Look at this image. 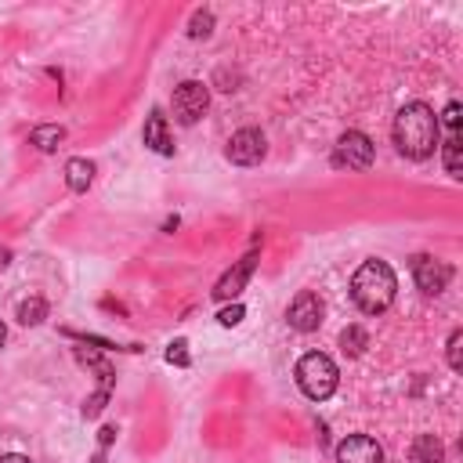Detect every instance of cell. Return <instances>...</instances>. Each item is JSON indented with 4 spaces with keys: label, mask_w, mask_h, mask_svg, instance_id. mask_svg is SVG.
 <instances>
[{
    "label": "cell",
    "mask_w": 463,
    "mask_h": 463,
    "mask_svg": "<svg viewBox=\"0 0 463 463\" xmlns=\"http://www.w3.org/2000/svg\"><path fill=\"white\" fill-rule=\"evenodd\" d=\"M438 130H441V123H438V116L427 101L402 105L398 116H394V127H391L394 145L405 159H427L438 148Z\"/></svg>",
    "instance_id": "1"
},
{
    "label": "cell",
    "mask_w": 463,
    "mask_h": 463,
    "mask_svg": "<svg viewBox=\"0 0 463 463\" xmlns=\"http://www.w3.org/2000/svg\"><path fill=\"white\" fill-rule=\"evenodd\" d=\"M394 293H398V279H394V271H391L387 260H376V257L373 260H362L358 271L351 275V300L365 315L387 311L391 300H394Z\"/></svg>",
    "instance_id": "2"
},
{
    "label": "cell",
    "mask_w": 463,
    "mask_h": 463,
    "mask_svg": "<svg viewBox=\"0 0 463 463\" xmlns=\"http://www.w3.org/2000/svg\"><path fill=\"white\" fill-rule=\"evenodd\" d=\"M340 383V373H336V362L322 351H307L300 362H297V387L311 398V402H326Z\"/></svg>",
    "instance_id": "3"
},
{
    "label": "cell",
    "mask_w": 463,
    "mask_h": 463,
    "mask_svg": "<svg viewBox=\"0 0 463 463\" xmlns=\"http://www.w3.org/2000/svg\"><path fill=\"white\" fill-rule=\"evenodd\" d=\"M373 156H376V148H373L369 134H362V130H344L333 145V166H340V170H365L373 163Z\"/></svg>",
    "instance_id": "4"
},
{
    "label": "cell",
    "mask_w": 463,
    "mask_h": 463,
    "mask_svg": "<svg viewBox=\"0 0 463 463\" xmlns=\"http://www.w3.org/2000/svg\"><path fill=\"white\" fill-rule=\"evenodd\" d=\"M206 105H210V90H206V83H199V80H184V83H177L174 87V98H170V109H174V119L177 123H195L203 112H206Z\"/></svg>",
    "instance_id": "5"
},
{
    "label": "cell",
    "mask_w": 463,
    "mask_h": 463,
    "mask_svg": "<svg viewBox=\"0 0 463 463\" xmlns=\"http://www.w3.org/2000/svg\"><path fill=\"white\" fill-rule=\"evenodd\" d=\"M286 322L297 329V333H315L322 326V297L311 293V289H300L289 307H286Z\"/></svg>",
    "instance_id": "6"
},
{
    "label": "cell",
    "mask_w": 463,
    "mask_h": 463,
    "mask_svg": "<svg viewBox=\"0 0 463 463\" xmlns=\"http://www.w3.org/2000/svg\"><path fill=\"white\" fill-rule=\"evenodd\" d=\"M412 279H416V286H420L427 297H438V293L449 286L452 268H449L445 260L430 257V253H420V257H412Z\"/></svg>",
    "instance_id": "7"
},
{
    "label": "cell",
    "mask_w": 463,
    "mask_h": 463,
    "mask_svg": "<svg viewBox=\"0 0 463 463\" xmlns=\"http://www.w3.org/2000/svg\"><path fill=\"white\" fill-rule=\"evenodd\" d=\"M264 152H268V145H264V134H260L257 127H242V130H235L232 141H228V159H232L235 166H253V163L264 159Z\"/></svg>",
    "instance_id": "8"
},
{
    "label": "cell",
    "mask_w": 463,
    "mask_h": 463,
    "mask_svg": "<svg viewBox=\"0 0 463 463\" xmlns=\"http://www.w3.org/2000/svg\"><path fill=\"white\" fill-rule=\"evenodd\" d=\"M336 463H383V449L369 434H347L336 445Z\"/></svg>",
    "instance_id": "9"
},
{
    "label": "cell",
    "mask_w": 463,
    "mask_h": 463,
    "mask_svg": "<svg viewBox=\"0 0 463 463\" xmlns=\"http://www.w3.org/2000/svg\"><path fill=\"white\" fill-rule=\"evenodd\" d=\"M253 260H257V253H246L232 271H224V275L217 279V286H213V297H217V300L239 297V293H242V286H246V279H250V271H253Z\"/></svg>",
    "instance_id": "10"
},
{
    "label": "cell",
    "mask_w": 463,
    "mask_h": 463,
    "mask_svg": "<svg viewBox=\"0 0 463 463\" xmlns=\"http://www.w3.org/2000/svg\"><path fill=\"white\" fill-rule=\"evenodd\" d=\"M145 145L152 152H159V156H170L174 152V141H170V130H166V116L159 109H152L148 119H145Z\"/></svg>",
    "instance_id": "11"
},
{
    "label": "cell",
    "mask_w": 463,
    "mask_h": 463,
    "mask_svg": "<svg viewBox=\"0 0 463 463\" xmlns=\"http://www.w3.org/2000/svg\"><path fill=\"white\" fill-rule=\"evenodd\" d=\"M409 459H412V463H445V445H441L434 434H420V438L409 445Z\"/></svg>",
    "instance_id": "12"
},
{
    "label": "cell",
    "mask_w": 463,
    "mask_h": 463,
    "mask_svg": "<svg viewBox=\"0 0 463 463\" xmlns=\"http://www.w3.org/2000/svg\"><path fill=\"white\" fill-rule=\"evenodd\" d=\"M90 181H94V163L83 159V156H72V159L65 163V184H69L72 192H87Z\"/></svg>",
    "instance_id": "13"
},
{
    "label": "cell",
    "mask_w": 463,
    "mask_h": 463,
    "mask_svg": "<svg viewBox=\"0 0 463 463\" xmlns=\"http://www.w3.org/2000/svg\"><path fill=\"white\" fill-rule=\"evenodd\" d=\"M29 141H33L40 152H54V148L65 141V127H58V123H40V127H33Z\"/></svg>",
    "instance_id": "14"
},
{
    "label": "cell",
    "mask_w": 463,
    "mask_h": 463,
    "mask_svg": "<svg viewBox=\"0 0 463 463\" xmlns=\"http://www.w3.org/2000/svg\"><path fill=\"white\" fill-rule=\"evenodd\" d=\"M47 318V300L43 297H29L18 304V322L22 326H40Z\"/></svg>",
    "instance_id": "15"
},
{
    "label": "cell",
    "mask_w": 463,
    "mask_h": 463,
    "mask_svg": "<svg viewBox=\"0 0 463 463\" xmlns=\"http://www.w3.org/2000/svg\"><path fill=\"white\" fill-rule=\"evenodd\" d=\"M340 344H344V351L362 354V351H365V344H369V336H365V329H362V326H347V329L340 333Z\"/></svg>",
    "instance_id": "16"
},
{
    "label": "cell",
    "mask_w": 463,
    "mask_h": 463,
    "mask_svg": "<svg viewBox=\"0 0 463 463\" xmlns=\"http://www.w3.org/2000/svg\"><path fill=\"white\" fill-rule=\"evenodd\" d=\"M441 159H445V174H449V177H459V134H452V137L445 141Z\"/></svg>",
    "instance_id": "17"
},
{
    "label": "cell",
    "mask_w": 463,
    "mask_h": 463,
    "mask_svg": "<svg viewBox=\"0 0 463 463\" xmlns=\"http://www.w3.org/2000/svg\"><path fill=\"white\" fill-rule=\"evenodd\" d=\"M449 365L456 373L463 369V333L459 329H452V336H449Z\"/></svg>",
    "instance_id": "18"
},
{
    "label": "cell",
    "mask_w": 463,
    "mask_h": 463,
    "mask_svg": "<svg viewBox=\"0 0 463 463\" xmlns=\"http://www.w3.org/2000/svg\"><path fill=\"white\" fill-rule=\"evenodd\" d=\"M210 25H213V14H210V11H199V14L192 18V29H188V33H192V36H206Z\"/></svg>",
    "instance_id": "19"
},
{
    "label": "cell",
    "mask_w": 463,
    "mask_h": 463,
    "mask_svg": "<svg viewBox=\"0 0 463 463\" xmlns=\"http://www.w3.org/2000/svg\"><path fill=\"white\" fill-rule=\"evenodd\" d=\"M217 322H221V326H239V322H242V304H232V307H224V311L217 315Z\"/></svg>",
    "instance_id": "20"
},
{
    "label": "cell",
    "mask_w": 463,
    "mask_h": 463,
    "mask_svg": "<svg viewBox=\"0 0 463 463\" xmlns=\"http://www.w3.org/2000/svg\"><path fill=\"white\" fill-rule=\"evenodd\" d=\"M441 119H445V127H452V134H456V130H459V101H449ZM441 119H438V123H441Z\"/></svg>",
    "instance_id": "21"
},
{
    "label": "cell",
    "mask_w": 463,
    "mask_h": 463,
    "mask_svg": "<svg viewBox=\"0 0 463 463\" xmlns=\"http://www.w3.org/2000/svg\"><path fill=\"white\" fill-rule=\"evenodd\" d=\"M166 362L188 365V354H184V340H174V344H170V351H166Z\"/></svg>",
    "instance_id": "22"
},
{
    "label": "cell",
    "mask_w": 463,
    "mask_h": 463,
    "mask_svg": "<svg viewBox=\"0 0 463 463\" xmlns=\"http://www.w3.org/2000/svg\"><path fill=\"white\" fill-rule=\"evenodd\" d=\"M0 463H33V459L22 456V452H7V456H0Z\"/></svg>",
    "instance_id": "23"
},
{
    "label": "cell",
    "mask_w": 463,
    "mask_h": 463,
    "mask_svg": "<svg viewBox=\"0 0 463 463\" xmlns=\"http://www.w3.org/2000/svg\"><path fill=\"white\" fill-rule=\"evenodd\" d=\"M7 264H11V250H7V246H0V271H4Z\"/></svg>",
    "instance_id": "24"
},
{
    "label": "cell",
    "mask_w": 463,
    "mask_h": 463,
    "mask_svg": "<svg viewBox=\"0 0 463 463\" xmlns=\"http://www.w3.org/2000/svg\"><path fill=\"white\" fill-rule=\"evenodd\" d=\"M4 340H7V329H4V322H0V347H4Z\"/></svg>",
    "instance_id": "25"
}]
</instances>
